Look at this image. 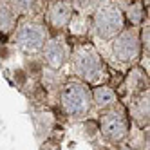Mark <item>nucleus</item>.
Masks as SVG:
<instances>
[{
    "label": "nucleus",
    "instance_id": "obj_3",
    "mask_svg": "<svg viewBox=\"0 0 150 150\" xmlns=\"http://www.w3.org/2000/svg\"><path fill=\"white\" fill-rule=\"evenodd\" d=\"M42 38H44V33L40 31V27H35V25H25L20 33V42L27 47H36L40 45Z\"/></svg>",
    "mask_w": 150,
    "mask_h": 150
},
{
    "label": "nucleus",
    "instance_id": "obj_2",
    "mask_svg": "<svg viewBox=\"0 0 150 150\" xmlns=\"http://www.w3.org/2000/svg\"><path fill=\"white\" fill-rule=\"evenodd\" d=\"M137 49V42H136V36L132 33H123L120 36V40L116 42V52L120 54L123 60H128Z\"/></svg>",
    "mask_w": 150,
    "mask_h": 150
},
{
    "label": "nucleus",
    "instance_id": "obj_5",
    "mask_svg": "<svg viewBox=\"0 0 150 150\" xmlns=\"http://www.w3.org/2000/svg\"><path fill=\"white\" fill-rule=\"evenodd\" d=\"M13 2H15L18 7H29L31 4H33V0H13Z\"/></svg>",
    "mask_w": 150,
    "mask_h": 150
},
{
    "label": "nucleus",
    "instance_id": "obj_6",
    "mask_svg": "<svg viewBox=\"0 0 150 150\" xmlns=\"http://www.w3.org/2000/svg\"><path fill=\"white\" fill-rule=\"evenodd\" d=\"M16 78H18V81H20V83H24V81H25V74H24L22 71H18V74H16Z\"/></svg>",
    "mask_w": 150,
    "mask_h": 150
},
{
    "label": "nucleus",
    "instance_id": "obj_4",
    "mask_svg": "<svg viewBox=\"0 0 150 150\" xmlns=\"http://www.w3.org/2000/svg\"><path fill=\"white\" fill-rule=\"evenodd\" d=\"M49 15H51V20H52L54 25H63L69 20V7L63 2H58V4H54L51 7Z\"/></svg>",
    "mask_w": 150,
    "mask_h": 150
},
{
    "label": "nucleus",
    "instance_id": "obj_1",
    "mask_svg": "<svg viewBox=\"0 0 150 150\" xmlns=\"http://www.w3.org/2000/svg\"><path fill=\"white\" fill-rule=\"evenodd\" d=\"M123 27V16L116 7H103L96 15V29L101 36H112Z\"/></svg>",
    "mask_w": 150,
    "mask_h": 150
}]
</instances>
